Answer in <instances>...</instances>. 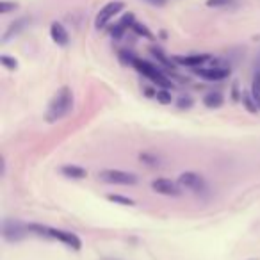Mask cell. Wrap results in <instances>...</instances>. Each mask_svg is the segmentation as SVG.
Masks as SVG:
<instances>
[{"label": "cell", "mask_w": 260, "mask_h": 260, "mask_svg": "<svg viewBox=\"0 0 260 260\" xmlns=\"http://www.w3.org/2000/svg\"><path fill=\"white\" fill-rule=\"evenodd\" d=\"M72 109H74V93H72L70 88L64 86V88H61V90L54 94L52 100H50L45 118L48 123H56L64 118Z\"/></svg>", "instance_id": "obj_1"}, {"label": "cell", "mask_w": 260, "mask_h": 260, "mask_svg": "<svg viewBox=\"0 0 260 260\" xmlns=\"http://www.w3.org/2000/svg\"><path fill=\"white\" fill-rule=\"evenodd\" d=\"M27 226H28V232H32L41 237H50V239L61 240L62 244L70 246V248L75 250V252H78V250L82 248V240L72 232L59 230V228H50V226H45V224H38V223H30V224H27Z\"/></svg>", "instance_id": "obj_2"}, {"label": "cell", "mask_w": 260, "mask_h": 260, "mask_svg": "<svg viewBox=\"0 0 260 260\" xmlns=\"http://www.w3.org/2000/svg\"><path fill=\"white\" fill-rule=\"evenodd\" d=\"M134 68L138 70L139 74H142V77H146L148 80H152L154 84H157L158 88H166V90L173 88V82H171L170 78L162 74V72H158V70L155 68L152 62L142 61V59H139L138 57V59L134 61Z\"/></svg>", "instance_id": "obj_3"}, {"label": "cell", "mask_w": 260, "mask_h": 260, "mask_svg": "<svg viewBox=\"0 0 260 260\" xmlns=\"http://www.w3.org/2000/svg\"><path fill=\"white\" fill-rule=\"evenodd\" d=\"M98 178L106 184H114V186H136L138 176L134 173H126L122 170H102L98 173Z\"/></svg>", "instance_id": "obj_4"}, {"label": "cell", "mask_w": 260, "mask_h": 260, "mask_svg": "<svg viewBox=\"0 0 260 260\" xmlns=\"http://www.w3.org/2000/svg\"><path fill=\"white\" fill-rule=\"evenodd\" d=\"M178 184L187 189V191H192L196 194H205L208 191V186L205 182V178L198 173H192V171H186L178 176Z\"/></svg>", "instance_id": "obj_5"}, {"label": "cell", "mask_w": 260, "mask_h": 260, "mask_svg": "<svg viewBox=\"0 0 260 260\" xmlns=\"http://www.w3.org/2000/svg\"><path fill=\"white\" fill-rule=\"evenodd\" d=\"M28 232V226H25L24 223H20L18 220H9L6 218L2 221V237L8 242H18L25 237V234Z\"/></svg>", "instance_id": "obj_6"}, {"label": "cell", "mask_w": 260, "mask_h": 260, "mask_svg": "<svg viewBox=\"0 0 260 260\" xmlns=\"http://www.w3.org/2000/svg\"><path fill=\"white\" fill-rule=\"evenodd\" d=\"M123 8H125L123 2H118V0H114V2L106 4L102 9H100V12L96 14V18H94V27L104 28L114 16H116V14H118V12L123 11Z\"/></svg>", "instance_id": "obj_7"}, {"label": "cell", "mask_w": 260, "mask_h": 260, "mask_svg": "<svg viewBox=\"0 0 260 260\" xmlns=\"http://www.w3.org/2000/svg\"><path fill=\"white\" fill-rule=\"evenodd\" d=\"M152 189H154L157 194H162V196H182V189L184 187L180 186L178 182H173V180H168V178H157L152 182Z\"/></svg>", "instance_id": "obj_8"}, {"label": "cell", "mask_w": 260, "mask_h": 260, "mask_svg": "<svg viewBox=\"0 0 260 260\" xmlns=\"http://www.w3.org/2000/svg\"><path fill=\"white\" fill-rule=\"evenodd\" d=\"M210 61L208 54H194V56H175L173 62L180 66H189V68H200L204 62Z\"/></svg>", "instance_id": "obj_9"}, {"label": "cell", "mask_w": 260, "mask_h": 260, "mask_svg": "<svg viewBox=\"0 0 260 260\" xmlns=\"http://www.w3.org/2000/svg\"><path fill=\"white\" fill-rule=\"evenodd\" d=\"M196 75L205 80H210V82H218V80H223L230 75V70L228 68H196Z\"/></svg>", "instance_id": "obj_10"}, {"label": "cell", "mask_w": 260, "mask_h": 260, "mask_svg": "<svg viewBox=\"0 0 260 260\" xmlns=\"http://www.w3.org/2000/svg\"><path fill=\"white\" fill-rule=\"evenodd\" d=\"M50 38H52L54 43L59 46H66L70 43L68 30H66L64 25L59 24V22H54V24L50 25Z\"/></svg>", "instance_id": "obj_11"}, {"label": "cell", "mask_w": 260, "mask_h": 260, "mask_svg": "<svg viewBox=\"0 0 260 260\" xmlns=\"http://www.w3.org/2000/svg\"><path fill=\"white\" fill-rule=\"evenodd\" d=\"M134 14H132V12H126L125 16L122 18V20L118 22V24L114 25V28L112 30H110V36L114 38V40H122L123 38V34H125V30L128 27H132V25H134Z\"/></svg>", "instance_id": "obj_12"}, {"label": "cell", "mask_w": 260, "mask_h": 260, "mask_svg": "<svg viewBox=\"0 0 260 260\" xmlns=\"http://www.w3.org/2000/svg\"><path fill=\"white\" fill-rule=\"evenodd\" d=\"M28 22H30L28 18H18L16 22H12V24L8 27V30L4 32V36H2V43H8L9 40H12V38H16L18 34H20L22 30H24V28L27 27Z\"/></svg>", "instance_id": "obj_13"}, {"label": "cell", "mask_w": 260, "mask_h": 260, "mask_svg": "<svg viewBox=\"0 0 260 260\" xmlns=\"http://www.w3.org/2000/svg\"><path fill=\"white\" fill-rule=\"evenodd\" d=\"M64 176H68V178H86V175H88V171L84 170V168L80 166H75V164H66V166H61V170H59Z\"/></svg>", "instance_id": "obj_14"}, {"label": "cell", "mask_w": 260, "mask_h": 260, "mask_svg": "<svg viewBox=\"0 0 260 260\" xmlns=\"http://www.w3.org/2000/svg\"><path fill=\"white\" fill-rule=\"evenodd\" d=\"M204 104L207 107H210V109H214V107H221L223 106V94H221L220 91H212V93L205 94Z\"/></svg>", "instance_id": "obj_15"}, {"label": "cell", "mask_w": 260, "mask_h": 260, "mask_svg": "<svg viewBox=\"0 0 260 260\" xmlns=\"http://www.w3.org/2000/svg\"><path fill=\"white\" fill-rule=\"evenodd\" d=\"M252 96H253V100H255L256 106H258V109H260V72L258 74H255V77H253Z\"/></svg>", "instance_id": "obj_16"}, {"label": "cell", "mask_w": 260, "mask_h": 260, "mask_svg": "<svg viewBox=\"0 0 260 260\" xmlns=\"http://www.w3.org/2000/svg\"><path fill=\"white\" fill-rule=\"evenodd\" d=\"M132 30H134L136 34H139V36H142V38H146V40H154V34L148 30V27L146 25H142V24H139V22H134V25H132Z\"/></svg>", "instance_id": "obj_17"}, {"label": "cell", "mask_w": 260, "mask_h": 260, "mask_svg": "<svg viewBox=\"0 0 260 260\" xmlns=\"http://www.w3.org/2000/svg\"><path fill=\"white\" fill-rule=\"evenodd\" d=\"M107 200H109V202H114V204H118V205H126V207H132V205H134V200H130L122 194H109Z\"/></svg>", "instance_id": "obj_18"}, {"label": "cell", "mask_w": 260, "mask_h": 260, "mask_svg": "<svg viewBox=\"0 0 260 260\" xmlns=\"http://www.w3.org/2000/svg\"><path fill=\"white\" fill-rule=\"evenodd\" d=\"M157 102H160L162 106H168V104H171V91L166 90V88H160V90L157 91Z\"/></svg>", "instance_id": "obj_19"}, {"label": "cell", "mask_w": 260, "mask_h": 260, "mask_svg": "<svg viewBox=\"0 0 260 260\" xmlns=\"http://www.w3.org/2000/svg\"><path fill=\"white\" fill-rule=\"evenodd\" d=\"M150 52H152V54H154V56H155V57H157L158 61L162 62V64H164V66H168V68H173V66H175V62H171V61H170V59H168V57H166V56H164V54H162V50H160V48H155V46H154V48H152V50H150Z\"/></svg>", "instance_id": "obj_20"}, {"label": "cell", "mask_w": 260, "mask_h": 260, "mask_svg": "<svg viewBox=\"0 0 260 260\" xmlns=\"http://www.w3.org/2000/svg\"><path fill=\"white\" fill-rule=\"evenodd\" d=\"M242 102H244V107H246V109H248L250 112H256V110H258V106H256V102L253 100L252 94L244 93V94H242Z\"/></svg>", "instance_id": "obj_21"}, {"label": "cell", "mask_w": 260, "mask_h": 260, "mask_svg": "<svg viewBox=\"0 0 260 260\" xmlns=\"http://www.w3.org/2000/svg\"><path fill=\"white\" fill-rule=\"evenodd\" d=\"M0 62H2V66L8 70H16L18 68V61L14 59V57H9V56H0Z\"/></svg>", "instance_id": "obj_22"}, {"label": "cell", "mask_w": 260, "mask_h": 260, "mask_svg": "<svg viewBox=\"0 0 260 260\" xmlns=\"http://www.w3.org/2000/svg\"><path fill=\"white\" fill-rule=\"evenodd\" d=\"M120 59H122L123 64L134 66V61H136V59H138V57H136L132 52H128V50H122V52H120Z\"/></svg>", "instance_id": "obj_23"}, {"label": "cell", "mask_w": 260, "mask_h": 260, "mask_svg": "<svg viewBox=\"0 0 260 260\" xmlns=\"http://www.w3.org/2000/svg\"><path fill=\"white\" fill-rule=\"evenodd\" d=\"M234 0H207V8H214V9H220V8H228V6H232Z\"/></svg>", "instance_id": "obj_24"}, {"label": "cell", "mask_w": 260, "mask_h": 260, "mask_svg": "<svg viewBox=\"0 0 260 260\" xmlns=\"http://www.w3.org/2000/svg\"><path fill=\"white\" fill-rule=\"evenodd\" d=\"M14 9H18L16 2H8V0H2V2H0V12H2V14H8V12L14 11Z\"/></svg>", "instance_id": "obj_25"}, {"label": "cell", "mask_w": 260, "mask_h": 260, "mask_svg": "<svg viewBox=\"0 0 260 260\" xmlns=\"http://www.w3.org/2000/svg\"><path fill=\"white\" fill-rule=\"evenodd\" d=\"M192 106V100L189 96H180L178 98V107L180 109H189Z\"/></svg>", "instance_id": "obj_26"}, {"label": "cell", "mask_w": 260, "mask_h": 260, "mask_svg": "<svg viewBox=\"0 0 260 260\" xmlns=\"http://www.w3.org/2000/svg\"><path fill=\"white\" fill-rule=\"evenodd\" d=\"M141 160H148L146 164H150V166H158V160L155 157H150V155L146 154H141Z\"/></svg>", "instance_id": "obj_27"}, {"label": "cell", "mask_w": 260, "mask_h": 260, "mask_svg": "<svg viewBox=\"0 0 260 260\" xmlns=\"http://www.w3.org/2000/svg\"><path fill=\"white\" fill-rule=\"evenodd\" d=\"M144 2H148V4L155 6V8H162V6H166L168 0H144Z\"/></svg>", "instance_id": "obj_28"}, {"label": "cell", "mask_w": 260, "mask_h": 260, "mask_svg": "<svg viewBox=\"0 0 260 260\" xmlns=\"http://www.w3.org/2000/svg\"><path fill=\"white\" fill-rule=\"evenodd\" d=\"M250 260H256V258H250Z\"/></svg>", "instance_id": "obj_29"}, {"label": "cell", "mask_w": 260, "mask_h": 260, "mask_svg": "<svg viewBox=\"0 0 260 260\" xmlns=\"http://www.w3.org/2000/svg\"><path fill=\"white\" fill-rule=\"evenodd\" d=\"M106 260H112V258H106Z\"/></svg>", "instance_id": "obj_30"}]
</instances>
